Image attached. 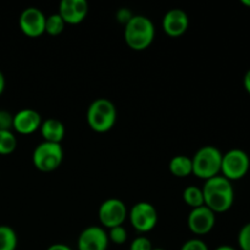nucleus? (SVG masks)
<instances>
[{"mask_svg": "<svg viewBox=\"0 0 250 250\" xmlns=\"http://www.w3.org/2000/svg\"><path fill=\"white\" fill-rule=\"evenodd\" d=\"M202 190L204 195V205L215 214L226 212L233 205V186L231 181L222 175H217L205 181Z\"/></svg>", "mask_w": 250, "mask_h": 250, "instance_id": "f257e3e1", "label": "nucleus"}, {"mask_svg": "<svg viewBox=\"0 0 250 250\" xmlns=\"http://www.w3.org/2000/svg\"><path fill=\"white\" fill-rule=\"evenodd\" d=\"M125 42L134 51H143L153 44L155 26L149 17L134 15L125 26Z\"/></svg>", "mask_w": 250, "mask_h": 250, "instance_id": "f03ea898", "label": "nucleus"}, {"mask_svg": "<svg viewBox=\"0 0 250 250\" xmlns=\"http://www.w3.org/2000/svg\"><path fill=\"white\" fill-rule=\"evenodd\" d=\"M117 110L114 103L105 98L95 99L87 110V122L97 133L109 132L116 124Z\"/></svg>", "mask_w": 250, "mask_h": 250, "instance_id": "7ed1b4c3", "label": "nucleus"}, {"mask_svg": "<svg viewBox=\"0 0 250 250\" xmlns=\"http://www.w3.org/2000/svg\"><path fill=\"white\" fill-rule=\"evenodd\" d=\"M193 175L200 180H209L221 173L222 153L214 146H202L192 158Z\"/></svg>", "mask_w": 250, "mask_h": 250, "instance_id": "20e7f679", "label": "nucleus"}, {"mask_svg": "<svg viewBox=\"0 0 250 250\" xmlns=\"http://www.w3.org/2000/svg\"><path fill=\"white\" fill-rule=\"evenodd\" d=\"M63 160V150L61 144L42 142L34 148L32 163L37 170L42 172H53L58 170Z\"/></svg>", "mask_w": 250, "mask_h": 250, "instance_id": "39448f33", "label": "nucleus"}, {"mask_svg": "<svg viewBox=\"0 0 250 250\" xmlns=\"http://www.w3.org/2000/svg\"><path fill=\"white\" fill-rule=\"evenodd\" d=\"M249 167V155L242 149H231L222 154L221 175L231 182L243 178L248 173Z\"/></svg>", "mask_w": 250, "mask_h": 250, "instance_id": "423d86ee", "label": "nucleus"}, {"mask_svg": "<svg viewBox=\"0 0 250 250\" xmlns=\"http://www.w3.org/2000/svg\"><path fill=\"white\" fill-rule=\"evenodd\" d=\"M98 217H99V221L103 227L110 229L117 226H122L128 217V211H127L126 204L121 199L110 198L100 204L99 210H98Z\"/></svg>", "mask_w": 250, "mask_h": 250, "instance_id": "0eeeda50", "label": "nucleus"}, {"mask_svg": "<svg viewBox=\"0 0 250 250\" xmlns=\"http://www.w3.org/2000/svg\"><path fill=\"white\" fill-rule=\"evenodd\" d=\"M128 219L132 227L141 233H146L155 229L158 224V211L148 202H139L131 208Z\"/></svg>", "mask_w": 250, "mask_h": 250, "instance_id": "6e6552de", "label": "nucleus"}, {"mask_svg": "<svg viewBox=\"0 0 250 250\" xmlns=\"http://www.w3.org/2000/svg\"><path fill=\"white\" fill-rule=\"evenodd\" d=\"M46 17L38 7H27L20 15L19 24L22 33L31 38H37L45 33Z\"/></svg>", "mask_w": 250, "mask_h": 250, "instance_id": "1a4fd4ad", "label": "nucleus"}, {"mask_svg": "<svg viewBox=\"0 0 250 250\" xmlns=\"http://www.w3.org/2000/svg\"><path fill=\"white\" fill-rule=\"evenodd\" d=\"M216 214L205 205L190 210L187 219L188 229L197 236H205L210 233L215 227Z\"/></svg>", "mask_w": 250, "mask_h": 250, "instance_id": "9d476101", "label": "nucleus"}, {"mask_svg": "<svg viewBox=\"0 0 250 250\" xmlns=\"http://www.w3.org/2000/svg\"><path fill=\"white\" fill-rule=\"evenodd\" d=\"M106 231L99 226H89L78 236V250H106L109 247Z\"/></svg>", "mask_w": 250, "mask_h": 250, "instance_id": "9b49d317", "label": "nucleus"}, {"mask_svg": "<svg viewBox=\"0 0 250 250\" xmlns=\"http://www.w3.org/2000/svg\"><path fill=\"white\" fill-rule=\"evenodd\" d=\"M88 2L85 0H62L59 5V12L66 24H78L84 21L88 15Z\"/></svg>", "mask_w": 250, "mask_h": 250, "instance_id": "f8f14e48", "label": "nucleus"}, {"mask_svg": "<svg viewBox=\"0 0 250 250\" xmlns=\"http://www.w3.org/2000/svg\"><path fill=\"white\" fill-rule=\"evenodd\" d=\"M189 27V19L182 9H171L164 15L163 29L167 36L181 37Z\"/></svg>", "mask_w": 250, "mask_h": 250, "instance_id": "ddd939ff", "label": "nucleus"}, {"mask_svg": "<svg viewBox=\"0 0 250 250\" xmlns=\"http://www.w3.org/2000/svg\"><path fill=\"white\" fill-rule=\"evenodd\" d=\"M42 117L38 111L33 109H22L14 115L12 129L20 134H32L42 126Z\"/></svg>", "mask_w": 250, "mask_h": 250, "instance_id": "4468645a", "label": "nucleus"}, {"mask_svg": "<svg viewBox=\"0 0 250 250\" xmlns=\"http://www.w3.org/2000/svg\"><path fill=\"white\" fill-rule=\"evenodd\" d=\"M41 133L44 142L50 143H61L65 137V126L62 122L58 119H48L42 122Z\"/></svg>", "mask_w": 250, "mask_h": 250, "instance_id": "2eb2a0df", "label": "nucleus"}, {"mask_svg": "<svg viewBox=\"0 0 250 250\" xmlns=\"http://www.w3.org/2000/svg\"><path fill=\"white\" fill-rule=\"evenodd\" d=\"M168 170L178 178L188 177L193 173L192 158L187 155H177L172 158L168 164Z\"/></svg>", "mask_w": 250, "mask_h": 250, "instance_id": "dca6fc26", "label": "nucleus"}, {"mask_svg": "<svg viewBox=\"0 0 250 250\" xmlns=\"http://www.w3.org/2000/svg\"><path fill=\"white\" fill-rule=\"evenodd\" d=\"M17 234L7 225H0V250H16Z\"/></svg>", "mask_w": 250, "mask_h": 250, "instance_id": "f3484780", "label": "nucleus"}, {"mask_svg": "<svg viewBox=\"0 0 250 250\" xmlns=\"http://www.w3.org/2000/svg\"><path fill=\"white\" fill-rule=\"evenodd\" d=\"M183 200L188 207L192 209L199 208L204 205V195H203L202 188L197 186H189L183 190Z\"/></svg>", "mask_w": 250, "mask_h": 250, "instance_id": "a211bd4d", "label": "nucleus"}, {"mask_svg": "<svg viewBox=\"0 0 250 250\" xmlns=\"http://www.w3.org/2000/svg\"><path fill=\"white\" fill-rule=\"evenodd\" d=\"M17 148V138L12 131H0V155H9Z\"/></svg>", "mask_w": 250, "mask_h": 250, "instance_id": "6ab92c4d", "label": "nucleus"}, {"mask_svg": "<svg viewBox=\"0 0 250 250\" xmlns=\"http://www.w3.org/2000/svg\"><path fill=\"white\" fill-rule=\"evenodd\" d=\"M65 22L59 14H53L46 17L45 32L49 36H59L65 29Z\"/></svg>", "mask_w": 250, "mask_h": 250, "instance_id": "aec40b11", "label": "nucleus"}, {"mask_svg": "<svg viewBox=\"0 0 250 250\" xmlns=\"http://www.w3.org/2000/svg\"><path fill=\"white\" fill-rule=\"evenodd\" d=\"M107 237H109V241L120 246V244H124L127 241V231L124 226L114 227V229H110Z\"/></svg>", "mask_w": 250, "mask_h": 250, "instance_id": "412c9836", "label": "nucleus"}, {"mask_svg": "<svg viewBox=\"0 0 250 250\" xmlns=\"http://www.w3.org/2000/svg\"><path fill=\"white\" fill-rule=\"evenodd\" d=\"M238 246L242 250H250V222L244 225L239 231Z\"/></svg>", "mask_w": 250, "mask_h": 250, "instance_id": "4be33fe9", "label": "nucleus"}, {"mask_svg": "<svg viewBox=\"0 0 250 250\" xmlns=\"http://www.w3.org/2000/svg\"><path fill=\"white\" fill-rule=\"evenodd\" d=\"M153 244L150 239L144 236H139L132 241L129 250H153Z\"/></svg>", "mask_w": 250, "mask_h": 250, "instance_id": "5701e85b", "label": "nucleus"}, {"mask_svg": "<svg viewBox=\"0 0 250 250\" xmlns=\"http://www.w3.org/2000/svg\"><path fill=\"white\" fill-rule=\"evenodd\" d=\"M14 115L6 110H0V131H11Z\"/></svg>", "mask_w": 250, "mask_h": 250, "instance_id": "b1692460", "label": "nucleus"}, {"mask_svg": "<svg viewBox=\"0 0 250 250\" xmlns=\"http://www.w3.org/2000/svg\"><path fill=\"white\" fill-rule=\"evenodd\" d=\"M181 250H209V248H208L207 243L202 241V239L192 238L183 243V246L181 247Z\"/></svg>", "mask_w": 250, "mask_h": 250, "instance_id": "393cba45", "label": "nucleus"}, {"mask_svg": "<svg viewBox=\"0 0 250 250\" xmlns=\"http://www.w3.org/2000/svg\"><path fill=\"white\" fill-rule=\"evenodd\" d=\"M133 16L134 15L132 14L131 10L127 9V7H122V9H120L119 11L116 12L117 21H119L121 24H124V26H126V24L131 21Z\"/></svg>", "mask_w": 250, "mask_h": 250, "instance_id": "a878e982", "label": "nucleus"}, {"mask_svg": "<svg viewBox=\"0 0 250 250\" xmlns=\"http://www.w3.org/2000/svg\"><path fill=\"white\" fill-rule=\"evenodd\" d=\"M46 250H72V249L63 243H55V244H51V246Z\"/></svg>", "mask_w": 250, "mask_h": 250, "instance_id": "bb28decb", "label": "nucleus"}, {"mask_svg": "<svg viewBox=\"0 0 250 250\" xmlns=\"http://www.w3.org/2000/svg\"><path fill=\"white\" fill-rule=\"evenodd\" d=\"M243 84H244V88H246L247 92L250 94V68L248 71L246 72V75H244V78H243Z\"/></svg>", "mask_w": 250, "mask_h": 250, "instance_id": "cd10ccee", "label": "nucleus"}, {"mask_svg": "<svg viewBox=\"0 0 250 250\" xmlns=\"http://www.w3.org/2000/svg\"><path fill=\"white\" fill-rule=\"evenodd\" d=\"M4 89H5V76L4 73L1 72V70H0V95L2 94Z\"/></svg>", "mask_w": 250, "mask_h": 250, "instance_id": "c85d7f7f", "label": "nucleus"}, {"mask_svg": "<svg viewBox=\"0 0 250 250\" xmlns=\"http://www.w3.org/2000/svg\"><path fill=\"white\" fill-rule=\"evenodd\" d=\"M215 250H237L236 248H233V247H231V246H226V244H225V246H220V247H217L216 249Z\"/></svg>", "mask_w": 250, "mask_h": 250, "instance_id": "c756f323", "label": "nucleus"}, {"mask_svg": "<svg viewBox=\"0 0 250 250\" xmlns=\"http://www.w3.org/2000/svg\"><path fill=\"white\" fill-rule=\"evenodd\" d=\"M242 4L246 5V6L250 7V0H242Z\"/></svg>", "mask_w": 250, "mask_h": 250, "instance_id": "7c9ffc66", "label": "nucleus"}, {"mask_svg": "<svg viewBox=\"0 0 250 250\" xmlns=\"http://www.w3.org/2000/svg\"><path fill=\"white\" fill-rule=\"evenodd\" d=\"M153 250H165V249H161V248H154Z\"/></svg>", "mask_w": 250, "mask_h": 250, "instance_id": "2f4dec72", "label": "nucleus"}]
</instances>
